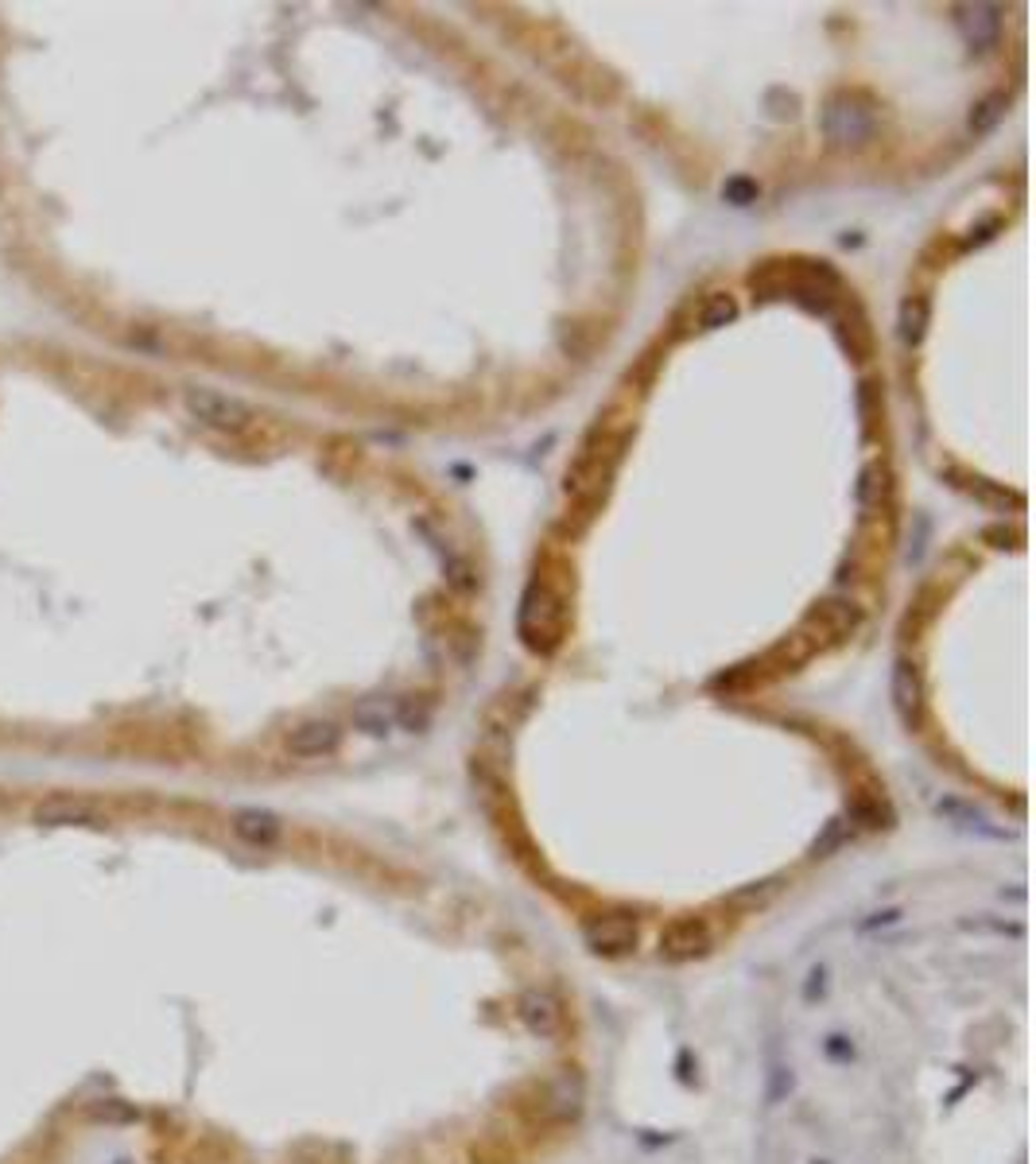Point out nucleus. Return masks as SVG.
<instances>
[{"mask_svg":"<svg viewBox=\"0 0 1036 1164\" xmlns=\"http://www.w3.org/2000/svg\"><path fill=\"white\" fill-rule=\"evenodd\" d=\"M579 1106H583V1083L575 1079V1075H563L560 1083H552L548 1087V1094H544V1114L548 1118H556V1121H567V1118H575L579 1114Z\"/></svg>","mask_w":1036,"mask_h":1164,"instance_id":"obj_10","label":"nucleus"},{"mask_svg":"<svg viewBox=\"0 0 1036 1164\" xmlns=\"http://www.w3.org/2000/svg\"><path fill=\"white\" fill-rule=\"evenodd\" d=\"M893 707L901 714L905 726L920 722V707H924V687H920V672L912 660H897L893 668Z\"/></svg>","mask_w":1036,"mask_h":1164,"instance_id":"obj_9","label":"nucleus"},{"mask_svg":"<svg viewBox=\"0 0 1036 1164\" xmlns=\"http://www.w3.org/2000/svg\"><path fill=\"white\" fill-rule=\"evenodd\" d=\"M955 24L963 32V40L978 51H986L997 32H1001V9L997 5H959L955 9Z\"/></svg>","mask_w":1036,"mask_h":1164,"instance_id":"obj_7","label":"nucleus"},{"mask_svg":"<svg viewBox=\"0 0 1036 1164\" xmlns=\"http://www.w3.org/2000/svg\"><path fill=\"white\" fill-rule=\"evenodd\" d=\"M1005 109H1009V94H986L974 109H970V132H990L1001 117H1005Z\"/></svg>","mask_w":1036,"mask_h":1164,"instance_id":"obj_15","label":"nucleus"},{"mask_svg":"<svg viewBox=\"0 0 1036 1164\" xmlns=\"http://www.w3.org/2000/svg\"><path fill=\"white\" fill-rule=\"evenodd\" d=\"M516 1021H521L532 1036L552 1040L563 1033V1005L548 990H525L516 998Z\"/></svg>","mask_w":1036,"mask_h":1164,"instance_id":"obj_5","label":"nucleus"},{"mask_svg":"<svg viewBox=\"0 0 1036 1164\" xmlns=\"http://www.w3.org/2000/svg\"><path fill=\"white\" fill-rule=\"evenodd\" d=\"M36 823L43 827H98L105 823L98 807H90L86 800H74V796H47L40 807H36Z\"/></svg>","mask_w":1036,"mask_h":1164,"instance_id":"obj_6","label":"nucleus"},{"mask_svg":"<svg viewBox=\"0 0 1036 1164\" xmlns=\"http://www.w3.org/2000/svg\"><path fill=\"white\" fill-rule=\"evenodd\" d=\"M990 536H993V539H1021L1017 532H1001V528H997V532H990Z\"/></svg>","mask_w":1036,"mask_h":1164,"instance_id":"obj_21","label":"nucleus"},{"mask_svg":"<svg viewBox=\"0 0 1036 1164\" xmlns=\"http://www.w3.org/2000/svg\"><path fill=\"white\" fill-rule=\"evenodd\" d=\"M183 404H187V412H190L202 427H210V431L237 435V431H245V427L252 423V412H248L237 396H225V393H217V389L194 385V389L183 393Z\"/></svg>","mask_w":1036,"mask_h":1164,"instance_id":"obj_1","label":"nucleus"},{"mask_svg":"<svg viewBox=\"0 0 1036 1164\" xmlns=\"http://www.w3.org/2000/svg\"><path fill=\"white\" fill-rule=\"evenodd\" d=\"M730 319H734V300H726V296H714L710 307L703 311V327H722Z\"/></svg>","mask_w":1036,"mask_h":1164,"instance_id":"obj_18","label":"nucleus"},{"mask_svg":"<svg viewBox=\"0 0 1036 1164\" xmlns=\"http://www.w3.org/2000/svg\"><path fill=\"white\" fill-rule=\"evenodd\" d=\"M338 738L342 730L327 718H311V722H300L292 734H288V749L296 757H327L338 749Z\"/></svg>","mask_w":1036,"mask_h":1164,"instance_id":"obj_8","label":"nucleus"},{"mask_svg":"<svg viewBox=\"0 0 1036 1164\" xmlns=\"http://www.w3.org/2000/svg\"><path fill=\"white\" fill-rule=\"evenodd\" d=\"M881 489H885V470L874 462V466H866V470H862V485H858V497H862V505H874Z\"/></svg>","mask_w":1036,"mask_h":1164,"instance_id":"obj_16","label":"nucleus"},{"mask_svg":"<svg viewBox=\"0 0 1036 1164\" xmlns=\"http://www.w3.org/2000/svg\"><path fill=\"white\" fill-rule=\"evenodd\" d=\"M396 722H404V726L416 734V730H423V726L431 722V707H427V703H400V707H396Z\"/></svg>","mask_w":1036,"mask_h":1164,"instance_id":"obj_17","label":"nucleus"},{"mask_svg":"<svg viewBox=\"0 0 1036 1164\" xmlns=\"http://www.w3.org/2000/svg\"><path fill=\"white\" fill-rule=\"evenodd\" d=\"M94 1118H132V1110H94Z\"/></svg>","mask_w":1036,"mask_h":1164,"instance_id":"obj_20","label":"nucleus"},{"mask_svg":"<svg viewBox=\"0 0 1036 1164\" xmlns=\"http://www.w3.org/2000/svg\"><path fill=\"white\" fill-rule=\"evenodd\" d=\"M354 722H358L365 734L381 738V734H388V730L396 726V707H388L385 699H369V703H361V707H358Z\"/></svg>","mask_w":1036,"mask_h":1164,"instance_id":"obj_14","label":"nucleus"},{"mask_svg":"<svg viewBox=\"0 0 1036 1164\" xmlns=\"http://www.w3.org/2000/svg\"><path fill=\"white\" fill-rule=\"evenodd\" d=\"M897 327H901V338H905L908 346H916V342L928 335V300H924V296H908V300L901 304Z\"/></svg>","mask_w":1036,"mask_h":1164,"instance_id":"obj_13","label":"nucleus"},{"mask_svg":"<svg viewBox=\"0 0 1036 1164\" xmlns=\"http://www.w3.org/2000/svg\"><path fill=\"white\" fill-rule=\"evenodd\" d=\"M587 947L598 955H629L637 947V920L625 913H606V917H590L587 928Z\"/></svg>","mask_w":1036,"mask_h":1164,"instance_id":"obj_4","label":"nucleus"},{"mask_svg":"<svg viewBox=\"0 0 1036 1164\" xmlns=\"http://www.w3.org/2000/svg\"><path fill=\"white\" fill-rule=\"evenodd\" d=\"M823 132L839 148H858V144H866L874 136V113L858 98L835 94L827 102V109H823Z\"/></svg>","mask_w":1036,"mask_h":1164,"instance_id":"obj_2","label":"nucleus"},{"mask_svg":"<svg viewBox=\"0 0 1036 1164\" xmlns=\"http://www.w3.org/2000/svg\"><path fill=\"white\" fill-rule=\"evenodd\" d=\"M808 622H820L823 633H831V637H847V633L858 626V610L847 606V602H820V606L808 614Z\"/></svg>","mask_w":1036,"mask_h":1164,"instance_id":"obj_12","label":"nucleus"},{"mask_svg":"<svg viewBox=\"0 0 1036 1164\" xmlns=\"http://www.w3.org/2000/svg\"><path fill=\"white\" fill-rule=\"evenodd\" d=\"M714 944V932L703 917H679L672 924H664L660 932V955L668 963H691V959H703Z\"/></svg>","mask_w":1036,"mask_h":1164,"instance_id":"obj_3","label":"nucleus"},{"mask_svg":"<svg viewBox=\"0 0 1036 1164\" xmlns=\"http://www.w3.org/2000/svg\"><path fill=\"white\" fill-rule=\"evenodd\" d=\"M233 834L252 842V846H269L280 838V823L269 811H237L233 815Z\"/></svg>","mask_w":1036,"mask_h":1164,"instance_id":"obj_11","label":"nucleus"},{"mask_svg":"<svg viewBox=\"0 0 1036 1164\" xmlns=\"http://www.w3.org/2000/svg\"><path fill=\"white\" fill-rule=\"evenodd\" d=\"M722 194H726V198H730V202H734V206H749V202H753V198H757V187H753V183H749V179H730V183H726V190H722Z\"/></svg>","mask_w":1036,"mask_h":1164,"instance_id":"obj_19","label":"nucleus"}]
</instances>
